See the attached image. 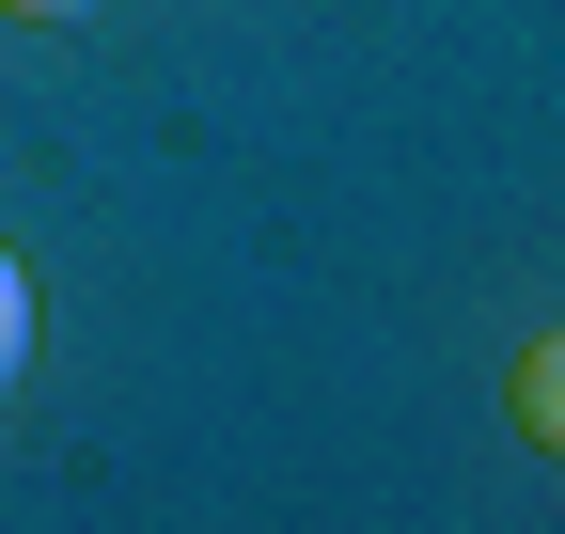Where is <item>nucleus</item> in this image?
I'll return each instance as SVG.
<instances>
[{
  "mask_svg": "<svg viewBox=\"0 0 565 534\" xmlns=\"http://www.w3.org/2000/svg\"><path fill=\"white\" fill-rule=\"evenodd\" d=\"M503 409H519V440H534V456H565V314L534 330V346H519V377H503Z\"/></svg>",
  "mask_w": 565,
  "mask_h": 534,
  "instance_id": "obj_1",
  "label": "nucleus"
},
{
  "mask_svg": "<svg viewBox=\"0 0 565 534\" xmlns=\"http://www.w3.org/2000/svg\"><path fill=\"white\" fill-rule=\"evenodd\" d=\"M17 362H32V267L0 252V393H17Z\"/></svg>",
  "mask_w": 565,
  "mask_h": 534,
  "instance_id": "obj_2",
  "label": "nucleus"
},
{
  "mask_svg": "<svg viewBox=\"0 0 565 534\" xmlns=\"http://www.w3.org/2000/svg\"><path fill=\"white\" fill-rule=\"evenodd\" d=\"M0 17H32V32H63V17H95V0H0Z\"/></svg>",
  "mask_w": 565,
  "mask_h": 534,
  "instance_id": "obj_3",
  "label": "nucleus"
}]
</instances>
